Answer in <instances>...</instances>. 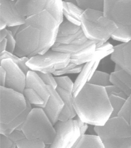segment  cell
Returning a JSON list of instances; mask_svg holds the SVG:
<instances>
[{
  "mask_svg": "<svg viewBox=\"0 0 131 148\" xmlns=\"http://www.w3.org/2000/svg\"><path fill=\"white\" fill-rule=\"evenodd\" d=\"M104 148L101 138L96 135L84 134L79 138L73 148Z\"/></svg>",
  "mask_w": 131,
  "mask_h": 148,
  "instance_id": "cell-22",
  "label": "cell"
},
{
  "mask_svg": "<svg viewBox=\"0 0 131 148\" xmlns=\"http://www.w3.org/2000/svg\"><path fill=\"white\" fill-rule=\"evenodd\" d=\"M10 58L13 60L14 62H15L17 64L20 62L21 58L17 56L14 53H11V52L8 51H4L1 53L0 54V60L2 61V60L4 59Z\"/></svg>",
  "mask_w": 131,
  "mask_h": 148,
  "instance_id": "cell-42",
  "label": "cell"
},
{
  "mask_svg": "<svg viewBox=\"0 0 131 148\" xmlns=\"http://www.w3.org/2000/svg\"><path fill=\"white\" fill-rule=\"evenodd\" d=\"M33 108L31 104L27 101V108L24 112L16 118L9 124L0 123V133L4 135H9L16 129L21 130L20 127L27 119V116Z\"/></svg>",
  "mask_w": 131,
  "mask_h": 148,
  "instance_id": "cell-21",
  "label": "cell"
},
{
  "mask_svg": "<svg viewBox=\"0 0 131 148\" xmlns=\"http://www.w3.org/2000/svg\"><path fill=\"white\" fill-rule=\"evenodd\" d=\"M20 129L26 138L41 140L48 145L53 143L56 136L54 125L41 108H32Z\"/></svg>",
  "mask_w": 131,
  "mask_h": 148,
  "instance_id": "cell-3",
  "label": "cell"
},
{
  "mask_svg": "<svg viewBox=\"0 0 131 148\" xmlns=\"http://www.w3.org/2000/svg\"><path fill=\"white\" fill-rule=\"evenodd\" d=\"M81 29V26L76 25L67 20H64L58 26L57 37H64L74 34Z\"/></svg>",
  "mask_w": 131,
  "mask_h": 148,
  "instance_id": "cell-24",
  "label": "cell"
},
{
  "mask_svg": "<svg viewBox=\"0 0 131 148\" xmlns=\"http://www.w3.org/2000/svg\"><path fill=\"white\" fill-rule=\"evenodd\" d=\"M16 1L0 0V20L5 22L7 27L20 25L26 23V17L22 16L16 7Z\"/></svg>",
  "mask_w": 131,
  "mask_h": 148,
  "instance_id": "cell-13",
  "label": "cell"
},
{
  "mask_svg": "<svg viewBox=\"0 0 131 148\" xmlns=\"http://www.w3.org/2000/svg\"><path fill=\"white\" fill-rule=\"evenodd\" d=\"M77 65L74 64L72 62H70L65 67V68H62V69H59L53 73V75L56 76H60L61 75H64V74H66L67 72L70 70V69H72L73 67Z\"/></svg>",
  "mask_w": 131,
  "mask_h": 148,
  "instance_id": "cell-44",
  "label": "cell"
},
{
  "mask_svg": "<svg viewBox=\"0 0 131 148\" xmlns=\"http://www.w3.org/2000/svg\"><path fill=\"white\" fill-rule=\"evenodd\" d=\"M131 113V93L126 99L124 107L122 109L119 116H122L130 122Z\"/></svg>",
  "mask_w": 131,
  "mask_h": 148,
  "instance_id": "cell-37",
  "label": "cell"
},
{
  "mask_svg": "<svg viewBox=\"0 0 131 148\" xmlns=\"http://www.w3.org/2000/svg\"><path fill=\"white\" fill-rule=\"evenodd\" d=\"M104 148H131V137L102 141Z\"/></svg>",
  "mask_w": 131,
  "mask_h": 148,
  "instance_id": "cell-26",
  "label": "cell"
},
{
  "mask_svg": "<svg viewBox=\"0 0 131 148\" xmlns=\"http://www.w3.org/2000/svg\"><path fill=\"white\" fill-rule=\"evenodd\" d=\"M110 81L112 84L117 87L121 91L124 92L128 97L131 93V89L123 83L121 81L117 78L113 72L110 74Z\"/></svg>",
  "mask_w": 131,
  "mask_h": 148,
  "instance_id": "cell-34",
  "label": "cell"
},
{
  "mask_svg": "<svg viewBox=\"0 0 131 148\" xmlns=\"http://www.w3.org/2000/svg\"><path fill=\"white\" fill-rule=\"evenodd\" d=\"M9 30H8L7 28L4 29L0 30V41L6 39Z\"/></svg>",
  "mask_w": 131,
  "mask_h": 148,
  "instance_id": "cell-47",
  "label": "cell"
},
{
  "mask_svg": "<svg viewBox=\"0 0 131 148\" xmlns=\"http://www.w3.org/2000/svg\"><path fill=\"white\" fill-rule=\"evenodd\" d=\"M111 59L131 75V40L114 46Z\"/></svg>",
  "mask_w": 131,
  "mask_h": 148,
  "instance_id": "cell-15",
  "label": "cell"
},
{
  "mask_svg": "<svg viewBox=\"0 0 131 148\" xmlns=\"http://www.w3.org/2000/svg\"><path fill=\"white\" fill-rule=\"evenodd\" d=\"M103 12L117 25H131V0H105Z\"/></svg>",
  "mask_w": 131,
  "mask_h": 148,
  "instance_id": "cell-10",
  "label": "cell"
},
{
  "mask_svg": "<svg viewBox=\"0 0 131 148\" xmlns=\"http://www.w3.org/2000/svg\"><path fill=\"white\" fill-rule=\"evenodd\" d=\"M12 1H16V0H12Z\"/></svg>",
  "mask_w": 131,
  "mask_h": 148,
  "instance_id": "cell-52",
  "label": "cell"
},
{
  "mask_svg": "<svg viewBox=\"0 0 131 148\" xmlns=\"http://www.w3.org/2000/svg\"><path fill=\"white\" fill-rule=\"evenodd\" d=\"M17 147L19 148H45L46 144L39 139H23L16 143Z\"/></svg>",
  "mask_w": 131,
  "mask_h": 148,
  "instance_id": "cell-30",
  "label": "cell"
},
{
  "mask_svg": "<svg viewBox=\"0 0 131 148\" xmlns=\"http://www.w3.org/2000/svg\"><path fill=\"white\" fill-rule=\"evenodd\" d=\"M47 0H16V7L19 13L26 17L45 10Z\"/></svg>",
  "mask_w": 131,
  "mask_h": 148,
  "instance_id": "cell-18",
  "label": "cell"
},
{
  "mask_svg": "<svg viewBox=\"0 0 131 148\" xmlns=\"http://www.w3.org/2000/svg\"><path fill=\"white\" fill-rule=\"evenodd\" d=\"M56 134L50 148H73L81 136L75 119L58 120L54 125Z\"/></svg>",
  "mask_w": 131,
  "mask_h": 148,
  "instance_id": "cell-7",
  "label": "cell"
},
{
  "mask_svg": "<svg viewBox=\"0 0 131 148\" xmlns=\"http://www.w3.org/2000/svg\"><path fill=\"white\" fill-rule=\"evenodd\" d=\"M25 23L37 28L41 32H58L59 25L56 18L45 9L26 17Z\"/></svg>",
  "mask_w": 131,
  "mask_h": 148,
  "instance_id": "cell-12",
  "label": "cell"
},
{
  "mask_svg": "<svg viewBox=\"0 0 131 148\" xmlns=\"http://www.w3.org/2000/svg\"><path fill=\"white\" fill-rule=\"evenodd\" d=\"M56 90L60 95L64 103V107L60 116L59 120L67 121L75 117L77 114L73 104L74 96L73 93L58 87Z\"/></svg>",
  "mask_w": 131,
  "mask_h": 148,
  "instance_id": "cell-19",
  "label": "cell"
},
{
  "mask_svg": "<svg viewBox=\"0 0 131 148\" xmlns=\"http://www.w3.org/2000/svg\"><path fill=\"white\" fill-rule=\"evenodd\" d=\"M64 1H67V2H73V3H77L75 0H64Z\"/></svg>",
  "mask_w": 131,
  "mask_h": 148,
  "instance_id": "cell-50",
  "label": "cell"
},
{
  "mask_svg": "<svg viewBox=\"0 0 131 148\" xmlns=\"http://www.w3.org/2000/svg\"><path fill=\"white\" fill-rule=\"evenodd\" d=\"M7 27V25L5 22L0 20V30L4 29Z\"/></svg>",
  "mask_w": 131,
  "mask_h": 148,
  "instance_id": "cell-49",
  "label": "cell"
},
{
  "mask_svg": "<svg viewBox=\"0 0 131 148\" xmlns=\"http://www.w3.org/2000/svg\"><path fill=\"white\" fill-rule=\"evenodd\" d=\"M1 66L6 71L5 87L23 94L26 86V74L11 59L2 60Z\"/></svg>",
  "mask_w": 131,
  "mask_h": 148,
  "instance_id": "cell-11",
  "label": "cell"
},
{
  "mask_svg": "<svg viewBox=\"0 0 131 148\" xmlns=\"http://www.w3.org/2000/svg\"><path fill=\"white\" fill-rule=\"evenodd\" d=\"M6 135L16 143L18 141L26 138L22 131L19 129L15 130L11 134Z\"/></svg>",
  "mask_w": 131,
  "mask_h": 148,
  "instance_id": "cell-41",
  "label": "cell"
},
{
  "mask_svg": "<svg viewBox=\"0 0 131 148\" xmlns=\"http://www.w3.org/2000/svg\"><path fill=\"white\" fill-rule=\"evenodd\" d=\"M77 116L88 124L102 126L111 117L112 108L105 88L87 83L74 97Z\"/></svg>",
  "mask_w": 131,
  "mask_h": 148,
  "instance_id": "cell-1",
  "label": "cell"
},
{
  "mask_svg": "<svg viewBox=\"0 0 131 148\" xmlns=\"http://www.w3.org/2000/svg\"><path fill=\"white\" fill-rule=\"evenodd\" d=\"M70 61V54L51 49L44 54H36L30 58L27 64L34 71L53 74L56 71L65 68Z\"/></svg>",
  "mask_w": 131,
  "mask_h": 148,
  "instance_id": "cell-5",
  "label": "cell"
},
{
  "mask_svg": "<svg viewBox=\"0 0 131 148\" xmlns=\"http://www.w3.org/2000/svg\"><path fill=\"white\" fill-rule=\"evenodd\" d=\"M47 86L50 92V97L45 106L42 108L54 125L59 120L64 103L56 89L49 85Z\"/></svg>",
  "mask_w": 131,
  "mask_h": 148,
  "instance_id": "cell-14",
  "label": "cell"
},
{
  "mask_svg": "<svg viewBox=\"0 0 131 148\" xmlns=\"http://www.w3.org/2000/svg\"><path fill=\"white\" fill-rule=\"evenodd\" d=\"M45 9L49 12L59 24L64 21V0H47Z\"/></svg>",
  "mask_w": 131,
  "mask_h": 148,
  "instance_id": "cell-23",
  "label": "cell"
},
{
  "mask_svg": "<svg viewBox=\"0 0 131 148\" xmlns=\"http://www.w3.org/2000/svg\"><path fill=\"white\" fill-rule=\"evenodd\" d=\"M6 78V71L3 67L1 66H0V86L5 87Z\"/></svg>",
  "mask_w": 131,
  "mask_h": 148,
  "instance_id": "cell-45",
  "label": "cell"
},
{
  "mask_svg": "<svg viewBox=\"0 0 131 148\" xmlns=\"http://www.w3.org/2000/svg\"><path fill=\"white\" fill-rule=\"evenodd\" d=\"M29 59V58L27 57H21L20 62L18 64V66H19V68L26 75H27V73L31 70L27 64V62L28 61Z\"/></svg>",
  "mask_w": 131,
  "mask_h": 148,
  "instance_id": "cell-43",
  "label": "cell"
},
{
  "mask_svg": "<svg viewBox=\"0 0 131 148\" xmlns=\"http://www.w3.org/2000/svg\"><path fill=\"white\" fill-rule=\"evenodd\" d=\"M106 91L108 96L113 95L121 97L126 99L128 96L122 91L113 84H111L105 88Z\"/></svg>",
  "mask_w": 131,
  "mask_h": 148,
  "instance_id": "cell-38",
  "label": "cell"
},
{
  "mask_svg": "<svg viewBox=\"0 0 131 148\" xmlns=\"http://www.w3.org/2000/svg\"><path fill=\"white\" fill-rule=\"evenodd\" d=\"M25 87L31 88L37 92L44 102V104L39 108L44 107L50 97V92L47 85L36 71L30 70L27 73Z\"/></svg>",
  "mask_w": 131,
  "mask_h": 148,
  "instance_id": "cell-17",
  "label": "cell"
},
{
  "mask_svg": "<svg viewBox=\"0 0 131 148\" xmlns=\"http://www.w3.org/2000/svg\"><path fill=\"white\" fill-rule=\"evenodd\" d=\"M82 32H83V31L82 29H81L79 32L74 34L71 35L66 36L57 37L56 42L59 45H71L74 41L75 39Z\"/></svg>",
  "mask_w": 131,
  "mask_h": 148,
  "instance_id": "cell-36",
  "label": "cell"
},
{
  "mask_svg": "<svg viewBox=\"0 0 131 148\" xmlns=\"http://www.w3.org/2000/svg\"><path fill=\"white\" fill-rule=\"evenodd\" d=\"M36 72L46 85L50 86L55 89L57 88V83L55 79V77L53 76L52 74L44 73L41 72Z\"/></svg>",
  "mask_w": 131,
  "mask_h": 148,
  "instance_id": "cell-35",
  "label": "cell"
},
{
  "mask_svg": "<svg viewBox=\"0 0 131 148\" xmlns=\"http://www.w3.org/2000/svg\"><path fill=\"white\" fill-rule=\"evenodd\" d=\"M27 108V101L22 93L0 87V123L9 124Z\"/></svg>",
  "mask_w": 131,
  "mask_h": 148,
  "instance_id": "cell-4",
  "label": "cell"
},
{
  "mask_svg": "<svg viewBox=\"0 0 131 148\" xmlns=\"http://www.w3.org/2000/svg\"><path fill=\"white\" fill-rule=\"evenodd\" d=\"M55 78L57 87L73 93L74 83L69 77L68 76H57Z\"/></svg>",
  "mask_w": 131,
  "mask_h": 148,
  "instance_id": "cell-32",
  "label": "cell"
},
{
  "mask_svg": "<svg viewBox=\"0 0 131 148\" xmlns=\"http://www.w3.org/2000/svg\"><path fill=\"white\" fill-rule=\"evenodd\" d=\"M101 60L100 59H95L84 64L82 70L79 73L74 83L73 90L74 97L88 83L94 73L97 70Z\"/></svg>",
  "mask_w": 131,
  "mask_h": 148,
  "instance_id": "cell-16",
  "label": "cell"
},
{
  "mask_svg": "<svg viewBox=\"0 0 131 148\" xmlns=\"http://www.w3.org/2000/svg\"><path fill=\"white\" fill-rule=\"evenodd\" d=\"M6 39H7V47L6 51L14 53L16 45V40L15 37L9 31L8 34Z\"/></svg>",
  "mask_w": 131,
  "mask_h": 148,
  "instance_id": "cell-40",
  "label": "cell"
},
{
  "mask_svg": "<svg viewBox=\"0 0 131 148\" xmlns=\"http://www.w3.org/2000/svg\"><path fill=\"white\" fill-rule=\"evenodd\" d=\"M84 11L77 3L64 1V17L73 24L81 26V17Z\"/></svg>",
  "mask_w": 131,
  "mask_h": 148,
  "instance_id": "cell-20",
  "label": "cell"
},
{
  "mask_svg": "<svg viewBox=\"0 0 131 148\" xmlns=\"http://www.w3.org/2000/svg\"><path fill=\"white\" fill-rule=\"evenodd\" d=\"M41 31L37 28L25 23L20 25L15 36L16 45L14 54L19 57L30 58L38 54Z\"/></svg>",
  "mask_w": 131,
  "mask_h": 148,
  "instance_id": "cell-6",
  "label": "cell"
},
{
  "mask_svg": "<svg viewBox=\"0 0 131 148\" xmlns=\"http://www.w3.org/2000/svg\"><path fill=\"white\" fill-rule=\"evenodd\" d=\"M20 25H15V26L9 27L7 28L9 31L11 32V33L13 34V35L15 37L17 33L19 32Z\"/></svg>",
  "mask_w": 131,
  "mask_h": 148,
  "instance_id": "cell-46",
  "label": "cell"
},
{
  "mask_svg": "<svg viewBox=\"0 0 131 148\" xmlns=\"http://www.w3.org/2000/svg\"><path fill=\"white\" fill-rule=\"evenodd\" d=\"M81 27L87 38L97 43L107 42L118 28L116 23L104 16L103 11L91 9L84 11Z\"/></svg>",
  "mask_w": 131,
  "mask_h": 148,
  "instance_id": "cell-2",
  "label": "cell"
},
{
  "mask_svg": "<svg viewBox=\"0 0 131 148\" xmlns=\"http://www.w3.org/2000/svg\"><path fill=\"white\" fill-rule=\"evenodd\" d=\"M77 4L84 10L94 9L103 11L105 0H75Z\"/></svg>",
  "mask_w": 131,
  "mask_h": 148,
  "instance_id": "cell-29",
  "label": "cell"
},
{
  "mask_svg": "<svg viewBox=\"0 0 131 148\" xmlns=\"http://www.w3.org/2000/svg\"><path fill=\"white\" fill-rule=\"evenodd\" d=\"M96 41L89 40L80 45H59L55 42L51 49L71 55L70 62L76 65L85 64L98 58Z\"/></svg>",
  "mask_w": 131,
  "mask_h": 148,
  "instance_id": "cell-8",
  "label": "cell"
},
{
  "mask_svg": "<svg viewBox=\"0 0 131 148\" xmlns=\"http://www.w3.org/2000/svg\"><path fill=\"white\" fill-rule=\"evenodd\" d=\"M88 83L104 88L112 84L110 74L98 70L95 72Z\"/></svg>",
  "mask_w": 131,
  "mask_h": 148,
  "instance_id": "cell-25",
  "label": "cell"
},
{
  "mask_svg": "<svg viewBox=\"0 0 131 148\" xmlns=\"http://www.w3.org/2000/svg\"><path fill=\"white\" fill-rule=\"evenodd\" d=\"M16 143L13 142L7 135L1 134L0 136V148H15Z\"/></svg>",
  "mask_w": 131,
  "mask_h": 148,
  "instance_id": "cell-39",
  "label": "cell"
},
{
  "mask_svg": "<svg viewBox=\"0 0 131 148\" xmlns=\"http://www.w3.org/2000/svg\"><path fill=\"white\" fill-rule=\"evenodd\" d=\"M7 47V39H4L1 41H0V52L6 51Z\"/></svg>",
  "mask_w": 131,
  "mask_h": 148,
  "instance_id": "cell-48",
  "label": "cell"
},
{
  "mask_svg": "<svg viewBox=\"0 0 131 148\" xmlns=\"http://www.w3.org/2000/svg\"><path fill=\"white\" fill-rule=\"evenodd\" d=\"M94 130L102 141L131 137L130 122L121 116L111 117L103 125L96 126Z\"/></svg>",
  "mask_w": 131,
  "mask_h": 148,
  "instance_id": "cell-9",
  "label": "cell"
},
{
  "mask_svg": "<svg viewBox=\"0 0 131 148\" xmlns=\"http://www.w3.org/2000/svg\"><path fill=\"white\" fill-rule=\"evenodd\" d=\"M23 94L26 101L35 107H40L44 104V101L33 89L25 87Z\"/></svg>",
  "mask_w": 131,
  "mask_h": 148,
  "instance_id": "cell-28",
  "label": "cell"
},
{
  "mask_svg": "<svg viewBox=\"0 0 131 148\" xmlns=\"http://www.w3.org/2000/svg\"><path fill=\"white\" fill-rule=\"evenodd\" d=\"M118 28L111 38L115 40L126 42L131 40V25H118Z\"/></svg>",
  "mask_w": 131,
  "mask_h": 148,
  "instance_id": "cell-27",
  "label": "cell"
},
{
  "mask_svg": "<svg viewBox=\"0 0 131 148\" xmlns=\"http://www.w3.org/2000/svg\"><path fill=\"white\" fill-rule=\"evenodd\" d=\"M130 125H131V114H130Z\"/></svg>",
  "mask_w": 131,
  "mask_h": 148,
  "instance_id": "cell-51",
  "label": "cell"
},
{
  "mask_svg": "<svg viewBox=\"0 0 131 148\" xmlns=\"http://www.w3.org/2000/svg\"><path fill=\"white\" fill-rule=\"evenodd\" d=\"M113 73L117 78L131 89V75L130 74L117 64L115 65Z\"/></svg>",
  "mask_w": 131,
  "mask_h": 148,
  "instance_id": "cell-33",
  "label": "cell"
},
{
  "mask_svg": "<svg viewBox=\"0 0 131 148\" xmlns=\"http://www.w3.org/2000/svg\"><path fill=\"white\" fill-rule=\"evenodd\" d=\"M109 97L112 108L111 117L118 116L124 107L126 99L121 97L113 95H111Z\"/></svg>",
  "mask_w": 131,
  "mask_h": 148,
  "instance_id": "cell-31",
  "label": "cell"
}]
</instances>
